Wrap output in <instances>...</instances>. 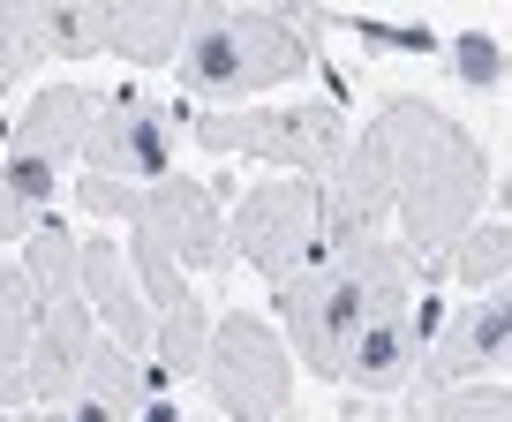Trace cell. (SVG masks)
I'll use <instances>...</instances> for the list:
<instances>
[{"label": "cell", "instance_id": "cell-1", "mask_svg": "<svg viewBox=\"0 0 512 422\" xmlns=\"http://www.w3.org/2000/svg\"><path fill=\"white\" fill-rule=\"evenodd\" d=\"M490 151L475 129L437 106V98H384L377 114L347 136V159L324 174V234L317 242H369L392 234L422 279H437L445 249L490 204Z\"/></svg>", "mask_w": 512, "mask_h": 422}, {"label": "cell", "instance_id": "cell-2", "mask_svg": "<svg viewBox=\"0 0 512 422\" xmlns=\"http://www.w3.org/2000/svg\"><path fill=\"white\" fill-rule=\"evenodd\" d=\"M415 287H430V279H422V264L407 257L392 234L317 242V257H309L287 287H272L279 294V340H287V355L302 362V370H317L324 385H332V370L354 347V332H362L392 294H415Z\"/></svg>", "mask_w": 512, "mask_h": 422}, {"label": "cell", "instance_id": "cell-3", "mask_svg": "<svg viewBox=\"0 0 512 422\" xmlns=\"http://www.w3.org/2000/svg\"><path fill=\"white\" fill-rule=\"evenodd\" d=\"M317 31L324 8H196L189 46H181L174 76L189 106H226V98H264L279 83L317 76Z\"/></svg>", "mask_w": 512, "mask_h": 422}, {"label": "cell", "instance_id": "cell-4", "mask_svg": "<svg viewBox=\"0 0 512 422\" xmlns=\"http://www.w3.org/2000/svg\"><path fill=\"white\" fill-rule=\"evenodd\" d=\"M181 136L204 159H249L264 174L324 181L347 159V114L332 98H272V106H181Z\"/></svg>", "mask_w": 512, "mask_h": 422}, {"label": "cell", "instance_id": "cell-5", "mask_svg": "<svg viewBox=\"0 0 512 422\" xmlns=\"http://www.w3.org/2000/svg\"><path fill=\"white\" fill-rule=\"evenodd\" d=\"M317 234H324V181H302V174L249 181L234 196V211H226V257L249 264L272 287H287L317 257Z\"/></svg>", "mask_w": 512, "mask_h": 422}, {"label": "cell", "instance_id": "cell-6", "mask_svg": "<svg viewBox=\"0 0 512 422\" xmlns=\"http://www.w3.org/2000/svg\"><path fill=\"white\" fill-rule=\"evenodd\" d=\"M196 385L219 400L226 422H279L294 400V355L279 340L272 317L256 309H226L211 325V347H204V377Z\"/></svg>", "mask_w": 512, "mask_h": 422}, {"label": "cell", "instance_id": "cell-7", "mask_svg": "<svg viewBox=\"0 0 512 422\" xmlns=\"http://www.w3.org/2000/svg\"><path fill=\"white\" fill-rule=\"evenodd\" d=\"M174 151H181V106L136 91V83L91 98L83 174H98V181H136V189H144V181L174 174Z\"/></svg>", "mask_w": 512, "mask_h": 422}, {"label": "cell", "instance_id": "cell-8", "mask_svg": "<svg viewBox=\"0 0 512 422\" xmlns=\"http://www.w3.org/2000/svg\"><path fill=\"white\" fill-rule=\"evenodd\" d=\"M505 340H512L505 287H490V294H437L430 332H422L415 385H505V355H512Z\"/></svg>", "mask_w": 512, "mask_h": 422}, {"label": "cell", "instance_id": "cell-9", "mask_svg": "<svg viewBox=\"0 0 512 422\" xmlns=\"http://www.w3.org/2000/svg\"><path fill=\"white\" fill-rule=\"evenodd\" d=\"M226 181H196V174H159L144 181V211H136V234L166 249L181 272H226V211H219Z\"/></svg>", "mask_w": 512, "mask_h": 422}, {"label": "cell", "instance_id": "cell-10", "mask_svg": "<svg viewBox=\"0 0 512 422\" xmlns=\"http://www.w3.org/2000/svg\"><path fill=\"white\" fill-rule=\"evenodd\" d=\"M91 347H98V325L91 309L68 294V302H46L38 309V332H31V355H23L16 385L0 407H68L83 392V370H91Z\"/></svg>", "mask_w": 512, "mask_h": 422}, {"label": "cell", "instance_id": "cell-11", "mask_svg": "<svg viewBox=\"0 0 512 422\" xmlns=\"http://www.w3.org/2000/svg\"><path fill=\"white\" fill-rule=\"evenodd\" d=\"M76 302L91 309L98 340L128 347V355H144V347H151L144 287H136V272H128V257H121L113 234H83V249H76Z\"/></svg>", "mask_w": 512, "mask_h": 422}, {"label": "cell", "instance_id": "cell-12", "mask_svg": "<svg viewBox=\"0 0 512 422\" xmlns=\"http://www.w3.org/2000/svg\"><path fill=\"white\" fill-rule=\"evenodd\" d=\"M91 98L83 83H38L31 98L16 106V121H8V151L0 159H31V166H76L83 159V136H91Z\"/></svg>", "mask_w": 512, "mask_h": 422}, {"label": "cell", "instance_id": "cell-13", "mask_svg": "<svg viewBox=\"0 0 512 422\" xmlns=\"http://www.w3.org/2000/svg\"><path fill=\"white\" fill-rule=\"evenodd\" d=\"M189 16L181 0H128V8H106V53L128 68H174L181 46H189Z\"/></svg>", "mask_w": 512, "mask_h": 422}, {"label": "cell", "instance_id": "cell-14", "mask_svg": "<svg viewBox=\"0 0 512 422\" xmlns=\"http://www.w3.org/2000/svg\"><path fill=\"white\" fill-rule=\"evenodd\" d=\"M204 347H211V309H204V294H189V302L159 309V317H151V347H144V362H151V377H159V392L196 385V377H204Z\"/></svg>", "mask_w": 512, "mask_h": 422}, {"label": "cell", "instance_id": "cell-15", "mask_svg": "<svg viewBox=\"0 0 512 422\" xmlns=\"http://www.w3.org/2000/svg\"><path fill=\"white\" fill-rule=\"evenodd\" d=\"M505 257H512V227H505V211H482L475 227H467L460 242L445 249L437 279H445V294H490V287H505Z\"/></svg>", "mask_w": 512, "mask_h": 422}, {"label": "cell", "instance_id": "cell-16", "mask_svg": "<svg viewBox=\"0 0 512 422\" xmlns=\"http://www.w3.org/2000/svg\"><path fill=\"white\" fill-rule=\"evenodd\" d=\"M76 249H83V227L76 219H53V211L16 242V272L38 287V302H68L76 294Z\"/></svg>", "mask_w": 512, "mask_h": 422}, {"label": "cell", "instance_id": "cell-17", "mask_svg": "<svg viewBox=\"0 0 512 422\" xmlns=\"http://www.w3.org/2000/svg\"><path fill=\"white\" fill-rule=\"evenodd\" d=\"M106 8L113 0H38L31 23L46 61H98L106 53Z\"/></svg>", "mask_w": 512, "mask_h": 422}, {"label": "cell", "instance_id": "cell-18", "mask_svg": "<svg viewBox=\"0 0 512 422\" xmlns=\"http://www.w3.org/2000/svg\"><path fill=\"white\" fill-rule=\"evenodd\" d=\"M53 204H61V174H53V166L0 159V249H16Z\"/></svg>", "mask_w": 512, "mask_h": 422}, {"label": "cell", "instance_id": "cell-19", "mask_svg": "<svg viewBox=\"0 0 512 422\" xmlns=\"http://www.w3.org/2000/svg\"><path fill=\"white\" fill-rule=\"evenodd\" d=\"M38 287L16 272V264H0V400H8V385H16L23 355H31V332H38Z\"/></svg>", "mask_w": 512, "mask_h": 422}, {"label": "cell", "instance_id": "cell-20", "mask_svg": "<svg viewBox=\"0 0 512 422\" xmlns=\"http://www.w3.org/2000/svg\"><path fill=\"white\" fill-rule=\"evenodd\" d=\"M407 415L422 422H512L505 385H415L407 392Z\"/></svg>", "mask_w": 512, "mask_h": 422}, {"label": "cell", "instance_id": "cell-21", "mask_svg": "<svg viewBox=\"0 0 512 422\" xmlns=\"http://www.w3.org/2000/svg\"><path fill=\"white\" fill-rule=\"evenodd\" d=\"M38 68H46V46H38L31 8H23V0H0V98L31 91Z\"/></svg>", "mask_w": 512, "mask_h": 422}, {"label": "cell", "instance_id": "cell-22", "mask_svg": "<svg viewBox=\"0 0 512 422\" xmlns=\"http://www.w3.org/2000/svg\"><path fill=\"white\" fill-rule=\"evenodd\" d=\"M121 257H128V272H136V287H144V309H151V317H159V309H174V302H189V294H196V279L181 272V264L166 257V249L151 242V234H136V227H128Z\"/></svg>", "mask_w": 512, "mask_h": 422}, {"label": "cell", "instance_id": "cell-23", "mask_svg": "<svg viewBox=\"0 0 512 422\" xmlns=\"http://www.w3.org/2000/svg\"><path fill=\"white\" fill-rule=\"evenodd\" d=\"M76 211H83V219H121V227H136L144 189H136V181H98V174H83V181H76Z\"/></svg>", "mask_w": 512, "mask_h": 422}, {"label": "cell", "instance_id": "cell-24", "mask_svg": "<svg viewBox=\"0 0 512 422\" xmlns=\"http://www.w3.org/2000/svg\"><path fill=\"white\" fill-rule=\"evenodd\" d=\"M452 76H475V83H497V38H460V46L445 53Z\"/></svg>", "mask_w": 512, "mask_h": 422}, {"label": "cell", "instance_id": "cell-25", "mask_svg": "<svg viewBox=\"0 0 512 422\" xmlns=\"http://www.w3.org/2000/svg\"><path fill=\"white\" fill-rule=\"evenodd\" d=\"M136 422H189V415H181V400H174V392H159V400H144V407H136Z\"/></svg>", "mask_w": 512, "mask_h": 422}, {"label": "cell", "instance_id": "cell-26", "mask_svg": "<svg viewBox=\"0 0 512 422\" xmlns=\"http://www.w3.org/2000/svg\"><path fill=\"white\" fill-rule=\"evenodd\" d=\"M0 422H61V407H0Z\"/></svg>", "mask_w": 512, "mask_h": 422}, {"label": "cell", "instance_id": "cell-27", "mask_svg": "<svg viewBox=\"0 0 512 422\" xmlns=\"http://www.w3.org/2000/svg\"><path fill=\"white\" fill-rule=\"evenodd\" d=\"M354 422H377V415H354Z\"/></svg>", "mask_w": 512, "mask_h": 422}, {"label": "cell", "instance_id": "cell-28", "mask_svg": "<svg viewBox=\"0 0 512 422\" xmlns=\"http://www.w3.org/2000/svg\"><path fill=\"white\" fill-rule=\"evenodd\" d=\"M407 422H422V415H407Z\"/></svg>", "mask_w": 512, "mask_h": 422}, {"label": "cell", "instance_id": "cell-29", "mask_svg": "<svg viewBox=\"0 0 512 422\" xmlns=\"http://www.w3.org/2000/svg\"><path fill=\"white\" fill-rule=\"evenodd\" d=\"M279 422H294V415H279Z\"/></svg>", "mask_w": 512, "mask_h": 422}]
</instances>
